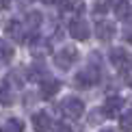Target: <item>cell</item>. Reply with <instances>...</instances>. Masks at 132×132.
<instances>
[{"mask_svg":"<svg viewBox=\"0 0 132 132\" xmlns=\"http://www.w3.org/2000/svg\"><path fill=\"white\" fill-rule=\"evenodd\" d=\"M108 59H111L113 67L119 71V74H128L132 69V54L126 50V48H113L111 54H108Z\"/></svg>","mask_w":132,"mask_h":132,"instance_id":"1","label":"cell"},{"mask_svg":"<svg viewBox=\"0 0 132 132\" xmlns=\"http://www.w3.org/2000/svg\"><path fill=\"white\" fill-rule=\"evenodd\" d=\"M97 80H100V69L93 67V65H89V67L80 69L78 74H76V87H82V89H89V87L97 85Z\"/></svg>","mask_w":132,"mask_h":132,"instance_id":"2","label":"cell"},{"mask_svg":"<svg viewBox=\"0 0 132 132\" xmlns=\"http://www.w3.org/2000/svg\"><path fill=\"white\" fill-rule=\"evenodd\" d=\"M61 111L69 119H80L85 115V102L78 100V97H65L63 104H61Z\"/></svg>","mask_w":132,"mask_h":132,"instance_id":"3","label":"cell"},{"mask_svg":"<svg viewBox=\"0 0 132 132\" xmlns=\"http://www.w3.org/2000/svg\"><path fill=\"white\" fill-rule=\"evenodd\" d=\"M76 61H78V50H76L74 46H65L63 50L56 52V56H54V63H56L59 69H69Z\"/></svg>","mask_w":132,"mask_h":132,"instance_id":"4","label":"cell"},{"mask_svg":"<svg viewBox=\"0 0 132 132\" xmlns=\"http://www.w3.org/2000/svg\"><path fill=\"white\" fill-rule=\"evenodd\" d=\"M69 35L74 37L76 41H87L89 35H91V28H89V24H87L85 20H74L69 24Z\"/></svg>","mask_w":132,"mask_h":132,"instance_id":"5","label":"cell"},{"mask_svg":"<svg viewBox=\"0 0 132 132\" xmlns=\"http://www.w3.org/2000/svg\"><path fill=\"white\" fill-rule=\"evenodd\" d=\"M32 128H35V132H48V130L52 128V119H50V115L43 113V111L35 113V115H32Z\"/></svg>","mask_w":132,"mask_h":132,"instance_id":"6","label":"cell"},{"mask_svg":"<svg viewBox=\"0 0 132 132\" xmlns=\"http://www.w3.org/2000/svg\"><path fill=\"white\" fill-rule=\"evenodd\" d=\"M95 37L100 41H111L115 37V26L111 22H97L95 24Z\"/></svg>","mask_w":132,"mask_h":132,"instance_id":"7","label":"cell"},{"mask_svg":"<svg viewBox=\"0 0 132 132\" xmlns=\"http://www.w3.org/2000/svg\"><path fill=\"white\" fill-rule=\"evenodd\" d=\"M115 15H117V20H121V22H130L132 20V4H130V0H117V2H115Z\"/></svg>","mask_w":132,"mask_h":132,"instance_id":"8","label":"cell"},{"mask_svg":"<svg viewBox=\"0 0 132 132\" xmlns=\"http://www.w3.org/2000/svg\"><path fill=\"white\" fill-rule=\"evenodd\" d=\"M24 28L26 26H22L18 20H11V22H7V26H4V32H7L13 41H24Z\"/></svg>","mask_w":132,"mask_h":132,"instance_id":"9","label":"cell"},{"mask_svg":"<svg viewBox=\"0 0 132 132\" xmlns=\"http://www.w3.org/2000/svg\"><path fill=\"white\" fill-rule=\"evenodd\" d=\"M30 54L32 56H46V54H50V43L46 39H41V37H35V39L30 41Z\"/></svg>","mask_w":132,"mask_h":132,"instance_id":"10","label":"cell"},{"mask_svg":"<svg viewBox=\"0 0 132 132\" xmlns=\"http://www.w3.org/2000/svg\"><path fill=\"white\" fill-rule=\"evenodd\" d=\"M46 76H48L46 65H41V63H35V65H30V67L26 69V78L32 80V82H43Z\"/></svg>","mask_w":132,"mask_h":132,"instance_id":"11","label":"cell"},{"mask_svg":"<svg viewBox=\"0 0 132 132\" xmlns=\"http://www.w3.org/2000/svg\"><path fill=\"white\" fill-rule=\"evenodd\" d=\"M59 89H61V82L54 80V78H46L41 82V97H54L59 93Z\"/></svg>","mask_w":132,"mask_h":132,"instance_id":"12","label":"cell"},{"mask_svg":"<svg viewBox=\"0 0 132 132\" xmlns=\"http://www.w3.org/2000/svg\"><path fill=\"white\" fill-rule=\"evenodd\" d=\"M123 106V97H119V95H113V97H108L106 104H104V111L108 113V117H115V115L119 113V108Z\"/></svg>","mask_w":132,"mask_h":132,"instance_id":"13","label":"cell"},{"mask_svg":"<svg viewBox=\"0 0 132 132\" xmlns=\"http://www.w3.org/2000/svg\"><path fill=\"white\" fill-rule=\"evenodd\" d=\"M0 132H24V123H22L18 117H11L9 121L0 128Z\"/></svg>","mask_w":132,"mask_h":132,"instance_id":"14","label":"cell"},{"mask_svg":"<svg viewBox=\"0 0 132 132\" xmlns=\"http://www.w3.org/2000/svg\"><path fill=\"white\" fill-rule=\"evenodd\" d=\"M104 119H108V113L104 111V106H102V108H95V111H91V113H89V123H91V126L102 123Z\"/></svg>","mask_w":132,"mask_h":132,"instance_id":"15","label":"cell"},{"mask_svg":"<svg viewBox=\"0 0 132 132\" xmlns=\"http://www.w3.org/2000/svg\"><path fill=\"white\" fill-rule=\"evenodd\" d=\"M11 56H13V48H11L7 41H2V39H0V65H4Z\"/></svg>","mask_w":132,"mask_h":132,"instance_id":"16","label":"cell"},{"mask_svg":"<svg viewBox=\"0 0 132 132\" xmlns=\"http://www.w3.org/2000/svg\"><path fill=\"white\" fill-rule=\"evenodd\" d=\"M0 104L2 106H11L13 104V95L9 91V85H2V82H0Z\"/></svg>","mask_w":132,"mask_h":132,"instance_id":"17","label":"cell"},{"mask_svg":"<svg viewBox=\"0 0 132 132\" xmlns=\"http://www.w3.org/2000/svg\"><path fill=\"white\" fill-rule=\"evenodd\" d=\"M111 9H113V0H95V4H93V11L100 13V15L108 13Z\"/></svg>","mask_w":132,"mask_h":132,"instance_id":"18","label":"cell"},{"mask_svg":"<svg viewBox=\"0 0 132 132\" xmlns=\"http://www.w3.org/2000/svg\"><path fill=\"white\" fill-rule=\"evenodd\" d=\"M119 128L123 132H132V111H126L121 117H119Z\"/></svg>","mask_w":132,"mask_h":132,"instance_id":"19","label":"cell"},{"mask_svg":"<svg viewBox=\"0 0 132 132\" xmlns=\"http://www.w3.org/2000/svg\"><path fill=\"white\" fill-rule=\"evenodd\" d=\"M41 24V15L39 13H28V18H26V28H30V30H35L37 26Z\"/></svg>","mask_w":132,"mask_h":132,"instance_id":"20","label":"cell"},{"mask_svg":"<svg viewBox=\"0 0 132 132\" xmlns=\"http://www.w3.org/2000/svg\"><path fill=\"white\" fill-rule=\"evenodd\" d=\"M71 11L82 13V11H85V2H82V0H74V2H71Z\"/></svg>","mask_w":132,"mask_h":132,"instance_id":"21","label":"cell"},{"mask_svg":"<svg viewBox=\"0 0 132 132\" xmlns=\"http://www.w3.org/2000/svg\"><path fill=\"white\" fill-rule=\"evenodd\" d=\"M54 132H74V130H71L67 123H61V121H59L56 126H54Z\"/></svg>","mask_w":132,"mask_h":132,"instance_id":"22","label":"cell"},{"mask_svg":"<svg viewBox=\"0 0 132 132\" xmlns=\"http://www.w3.org/2000/svg\"><path fill=\"white\" fill-rule=\"evenodd\" d=\"M123 39L128 41V43H132V24H130V26H126V28H123Z\"/></svg>","mask_w":132,"mask_h":132,"instance_id":"23","label":"cell"},{"mask_svg":"<svg viewBox=\"0 0 132 132\" xmlns=\"http://www.w3.org/2000/svg\"><path fill=\"white\" fill-rule=\"evenodd\" d=\"M71 7V2H67V0H61V2H59V9H61V11H67Z\"/></svg>","mask_w":132,"mask_h":132,"instance_id":"24","label":"cell"},{"mask_svg":"<svg viewBox=\"0 0 132 132\" xmlns=\"http://www.w3.org/2000/svg\"><path fill=\"white\" fill-rule=\"evenodd\" d=\"M9 2H11V0H0V11L9 9Z\"/></svg>","mask_w":132,"mask_h":132,"instance_id":"25","label":"cell"},{"mask_svg":"<svg viewBox=\"0 0 132 132\" xmlns=\"http://www.w3.org/2000/svg\"><path fill=\"white\" fill-rule=\"evenodd\" d=\"M39 2H43V4H52L54 0H39Z\"/></svg>","mask_w":132,"mask_h":132,"instance_id":"26","label":"cell"},{"mask_svg":"<svg viewBox=\"0 0 132 132\" xmlns=\"http://www.w3.org/2000/svg\"><path fill=\"white\" fill-rule=\"evenodd\" d=\"M102 132H115V130H113V128H104Z\"/></svg>","mask_w":132,"mask_h":132,"instance_id":"27","label":"cell"},{"mask_svg":"<svg viewBox=\"0 0 132 132\" xmlns=\"http://www.w3.org/2000/svg\"><path fill=\"white\" fill-rule=\"evenodd\" d=\"M130 87H132V80H130Z\"/></svg>","mask_w":132,"mask_h":132,"instance_id":"28","label":"cell"}]
</instances>
